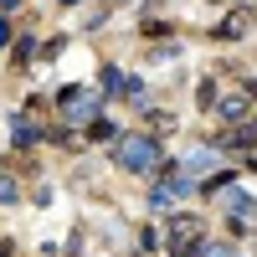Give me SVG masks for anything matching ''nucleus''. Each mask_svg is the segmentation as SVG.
<instances>
[{
    "label": "nucleus",
    "instance_id": "nucleus-8",
    "mask_svg": "<svg viewBox=\"0 0 257 257\" xmlns=\"http://www.w3.org/2000/svg\"><path fill=\"white\" fill-rule=\"evenodd\" d=\"M216 108H221V118H226V123H242V118L252 113V103H247L242 93H231V98H216Z\"/></svg>",
    "mask_w": 257,
    "mask_h": 257
},
{
    "label": "nucleus",
    "instance_id": "nucleus-3",
    "mask_svg": "<svg viewBox=\"0 0 257 257\" xmlns=\"http://www.w3.org/2000/svg\"><path fill=\"white\" fill-rule=\"evenodd\" d=\"M57 108H62L67 123H93V118H98V98H93L88 88H62V93H57Z\"/></svg>",
    "mask_w": 257,
    "mask_h": 257
},
{
    "label": "nucleus",
    "instance_id": "nucleus-9",
    "mask_svg": "<svg viewBox=\"0 0 257 257\" xmlns=\"http://www.w3.org/2000/svg\"><path fill=\"white\" fill-rule=\"evenodd\" d=\"M123 82H128V77L108 62V67H103V93H118V98H123Z\"/></svg>",
    "mask_w": 257,
    "mask_h": 257
},
{
    "label": "nucleus",
    "instance_id": "nucleus-16",
    "mask_svg": "<svg viewBox=\"0 0 257 257\" xmlns=\"http://www.w3.org/2000/svg\"><path fill=\"white\" fill-rule=\"evenodd\" d=\"M0 6H6V11H16V6H21V0H0Z\"/></svg>",
    "mask_w": 257,
    "mask_h": 257
},
{
    "label": "nucleus",
    "instance_id": "nucleus-10",
    "mask_svg": "<svg viewBox=\"0 0 257 257\" xmlns=\"http://www.w3.org/2000/svg\"><path fill=\"white\" fill-rule=\"evenodd\" d=\"M88 139H98V144H103V139H118L113 118H93V123H88Z\"/></svg>",
    "mask_w": 257,
    "mask_h": 257
},
{
    "label": "nucleus",
    "instance_id": "nucleus-2",
    "mask_svg": "<svg viewBox=\"0 0 257 257\" xmlns=\"http://www.w3.org/2000/svg\"><path fill=\"white\" fill-rule=\"evenodd\" d=\"M118 165L134 170V175L160 170V139H149V134H128V139L118 144Z\"/></svg>",
    "mask_w": 257,
    "mask_h": 257
},
{
    "label": "nucleus",
    "instance_id": "nucleus-11",
    "mask_svg": "<svg viewBox=\"0 0 257 257\" xmlns=\"http://www.w3.org/2000/svg\"><path fill=\"white\" fill-rule=\"evenodd\" d=\"M196 257H237V247H226V242H201Z\"/></svg>",
    "mask_w": 257,
    "mask_h": 257
},
{
    "label": "nucleus",
    "instance_id": "nucleus-5",
    "mask_svg": "<svg viewBox=\"0 0 257 257\" xmlns=\"http://www.w3.org/2000/svg\"><path fill=\"white\" fill-rule=\"evenodd\" d=\"M221 206L231 211V221H242V226H247V216H257V201L247 196V190H237V185L221 190Z\"/></svg>",
    "mask_w": 257,
    "mask_h": 257
},
{
    "label": "nucleus",
    "instance_id": "nucleus-1",
    "mask_svg": "<svg viewBox=\"0 0 257 257\" xmlns=\"http://www.w3.org/2000/svg\"><path fill=\"white\" fill-rule=\"evenodd\" d=\"M201 242H206V226H201V216H170V226H165V247H170V257H196L201 252Z\"/></svg>",
    "mask_w": 257,
    "mask_h": 257
},
{
    "label": "nucleus",
    "instance_id": "nucleus-19",
    "mask_svg": "<svg viewBox=\"0 0 257 257\" xmlns=\"http://www.w3.org/2000/svg\"><path fill=\"white\" fill-rule=\"evenodd\" d=\"M62 6H77V0H62Z\"/></svg>",
    "mask_w": 257,
    "mask_h": 257
},
{
    "label": "nucleus",
    "instance_id": "nucleus-17",
    "mask_svg": "<svg viewBox=\"0 0 257 257\" xmlns=\"http://www.w3.org/2000/svg\"><path fill=\"white\" fill-rule=\"evenodd\" d=\"M0 257H11V242H0Z\"/></svg>",
    "mask_w": 257,
    "mask_h": 257
},
{
    "label": "nucleus",
    "instance_id": "nucleus-7",
    "mask_svg": "<svg viewBox=\"0 0 257 257\" xmlns=\"http://www.w3.org/2000/svg\"><path fill=\"white\" fill-rule=\"evenodd\" d=\"M247 31H252V11H231L221 26H216V36H221V41H237V36H247Z\"/></svg>",
    "mask_w": 257,
    "mask_h": 257
},
{
    "label": "nucleus",
    "instance_id": "nucleus-18",
    "mask_svg": "<svg viewBox=\"0 0 257 257\" xmlns=\"http://www.w3.org/2000/svg\"><path fill=\"white\" fill-rule=\"evenodd\" d=\"M247 170H257V155H247Z\"/></svg>",
    "mask_w": 257,
    "mask_h": 257
},
{
    "label": "nucleus",
    "instance_id": "nucleus-4",
    "mask_svg": "<svg viewBox=\"0 0 257 257\" xmlns=\"http://www.w3.org/2000/svg\"><path fill=\"white\" fill-rule=\"evenodd\" d=\"M216 149H226V155H252V144H257V128H242V123H231V128H221L216 139H211Z\"/></svg>",
    "mask_w": 257,
    "mask_h": 257
},
{
    "label": "nucleus",
    "instance_id": "nucleus-14",
    "mask_svg": "<svg viewBox=\"0 0 257 257\" xmlns=\"http://www.w3.org/2000/svg\"><path fill=\"white\" fill-rule=\"evenodd\" d=\"M31 57H36V41H16V62H21V67H26Z\"/></svg>",
    "mask_w": 257,
    "mask_h": 257
},
{
    "label": "nucleus",
    "instance_id": "nucleus-6",
    "mask_svg": "<svg viewBox=\"0 0 257 257\" xmlns=\"http://www.w3.org/2000/svg\"><path fill=\"white\" fill-rule=\"evenodd\" d=\"M11 134H16V144H21V149H31V144L47 139V128H41L31 113H11Z\"/></svg>",
    "mask_w": 257,
    "mask_h": 257
},
{
    "label": "nucleus",
    "instance_id": "nucleus-12",
    "mask_svg": "<svg viewBox=\"0 0 257 257\" xmlns=\"http://www.w3.org/2000/svg\"><path fill=\"white\" fill-rule=\"evenodd\" d=\"M196 98H201V108H211V103H216L221 93H216V82H201V88H196Z\"/></svg>",
    "mask_w": 257,
    "mask_h": 257
},
{
    "label": "nucleus",
    "instance_id": "nucleus-13",
    "mask_svg": "<svg viewBox=\"0 0 257 257\" xmlns=\"http://www.w3.org/2000/svg\"><path fill=\"white\" fill-rule=\"evenodd\" d=\"M16 196H21V190H16V180L6 175V170H0V201H16Z\"/></svg>",
    "mask_w": 257,
    "mask_h": 257
},
{
    "label": "nucleus",
    "instance_id": "nucleus-15",
    "mask_svg": "<svg viewBox=\"0 0 257 257\" xmlns=\"http://www.w3.org/2000/svg\"><path fill=\"white\" fill-rule=\"evenodd\" d=\"M11 36H16V31H11V21H6V16H0V47H6V41H11Z\"/></svg>",
    "mask_w": 257,
    "mask_h": 257
}]
</instances>
